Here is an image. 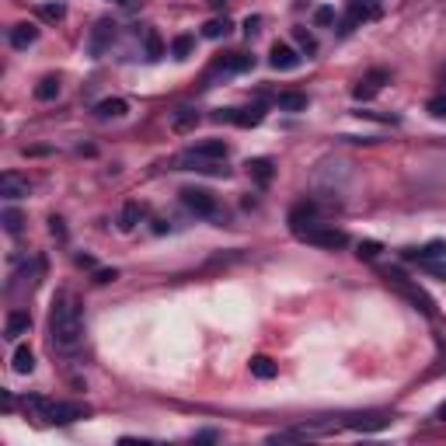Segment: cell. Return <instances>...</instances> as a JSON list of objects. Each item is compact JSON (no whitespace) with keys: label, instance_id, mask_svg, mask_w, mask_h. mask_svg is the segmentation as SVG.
<instances>
[{"label":"cell","instance_id":"1","mask_svg":"<svg viewBox=\"0 0 446 446\" xmlns=\"http://www.w3.org/2000/svg\"><path fill=\"white\" fill-rule=\"evenodd\" d=\"M49 342L56 352H74L84 342V314L70 293H60L49 311Z\"/></svg>","mask_w":446,"mask_h":446},{"label":"cell","instance_id":"2","mask_svg":"<svg viewBox=\"0 0 446 446\" xmlns=\"http://www.w3.org/2000/svg\"><path fill=\"white\" fill-rule=\"evenodd\" d=\"M25 411H35L49 425H70L88 415V408L77 401H49V397H25Z\"/></svg>","mask_w":446,"mask_h":446},{"label":"cell","instance_id":"3","mask_svg":"<svg viewBox=\"0 0 446 446\" xmlns=\"http://www.w3.org/2000/svg\"><path fill=\"white\" fill-rule=\"evenodd\" d=\"M387 283H390L397 293H404V297H408V300H411V304H415L422 314H432V300H429V297H425V293H422L415 283H408V279H404L397 269H390V272H387Z\"/></svg>","mask_w":446,"mask_h":446},{"label":"cell","instance_id":"4","mask_svg":"<svg viewBox=\"0 0 446 446\" xmlns=\"http://www.w3.org/2000/svg\"><path fill=\"white\" fill-rule=\"evenodd\" d=\"M290 227H293L297 238H304L307 231H314L317 227V206L314 202H297L290 209Z\"/></svg>","mask_w":446,"mask_h":446},{"label":"cell","instance_id":"5","mask_svg":"<svg viewBox=\"0 0 446 446\" xmlns=\"http://www.w3.org/2000/svg\"><path fill=\"white\" fill-rule=\"evenodd\" d=\"M265 119V112L255 105V108H223V112H216V122H234V126H241V129H251V126H258Z\"/></svg>","mask_w":446,"mask_h":446},{"label":"cell","instance_id":"6","mask_svg":"<svg viewBox=\"0 0 446 446\" xmlns=\"http://www.w3.org/2000/svg\"><path fill=\"white\" fill-rule=\"evenodd\" d=\"M304 241H311L317 248H345L349 245V234L345 231H335V227H321V223H317L314 231L304 234Z\"/></svg>","mask_w":446,"mask_h":446},{"label":"cell","instance_id":"7","mask_svg":"<svg viewBox=\"0 0 446 446\" xmlns=\"http://www.w3.org/2000/svg\"><path fill=\"white\" fill-rule=\"evenodd\" d=\"M181 202H185L195 216H213V213H216V199H213V192H206V188H185V192H181Z\"/></svg>","mask_w":446,"mask_h":446},{"label":"cell","instance_id":"8","mask_svg":"<svg viewBox=\"0 0 446 446\" xmlns=\"http://www.w3.org/2000/svg\"><path fill=\"white\" fill-rule=\"evenodd\" d=\"M28 192H32V185H28L25 174H18V171H4V174H0V195H4V199H25Z\"/></svg>","mask_w":446,"mask_h":446},{"label":"cell","instance_id":"9","mask_svg":"<svg viewBox=\"0 0 446 446\" xmlns=\"http://www.w3.org/2000/svg\"><path fill=\"white\" fill-rule=\"evenodd\" d=\"M345 425L356 429V432H380V429L390 425V418H387L383 411H370V415H352V418H345Z\"/></svg>","mask_w":446,"mask_h":446},{"label":"cell","instance_id":"10","mask_svg":"<svg viewBox=\"0 0 446 446\" xmlns=\"http://www.w3.org/2000/svg\"><path fill=\"white\" fill-rule=\"evenodd\" d=\"M373 18H377V8L363 4V0H352L349 11H345V22H342V32H352V28H359L363 22H373Z\"/></svg>","mask_w":446,"mask_h":446},{"label":"cell","instance_id":"11","mask_svg":"<svg viewBox=\"0 0 446 446\" xmlns=\"http://www.w3.org/2000/svg\"><path fill=\"white\" fill-rule=\"evenodd\" d=\"M185 171H202V174H223V178H227V167H223L220 160H209V157H199V154H185L181 160H178Z\"/></svg>","mask_w":446,"mask_h":446},{"label":"cell","instance_id":"12","mask_svg":"<svg viewBox=\"0 0 446 446\" xmlns=\"http://www.w3.org/2000/svg\"><path fill=\"white\" fill-rule=\"evenodd\" d=\"M387 81H390V74H387V70H370V74H366V77H363L356 88H352V94L366 101V98H373V94H377V91L387 84Z\"/></svg>","mask_w":446,"mask_h":446},{"label":"cell","instance_id":"13","mask_svg":"<svg viewBox=\"0 0 446 446\" xmlns=\"http://www.w3.org/2000/svg\"><path fill=\"white\" fill-rule=\"evenodd\" d=\"M255 67V56H245V53H231V56H223L216 60L213 70H223V74H241V70H251Z\"/></svg>","mask_w":446,"mask_h":446},{"label":"cell","instance_id":"14","mask_svg":"<svg viewBox=\"0 0 446 446\" xmlns=\"http://www.w3.org/2000/svg\"><path fill=\"white\" fill-rule=\"evenodd\" d=\"M269 63H272L276 70H293V67L300 63V56H297V49H290V46L276 42V46H272V53H269Z\"/></svg>","mask_w":446,"mask_h":446},{"label":"cell","instance_id":"15","mask_svg":"<svg viewBox=\"0 0 446 446\" xmlns=\"http://www.w3.org/2000/svg\"><path fill=\"white\" fill-rule=\"evenodd\" d=\"M8 338H22V335H28L32 331V317L25 314V311H15V314H8Z\"/></svg>","mask_w":446,"mask_h":446},{"label":"cell","instance_id":"16","mask_svg":"<svg viewBox=\"0 0 446 446\" xmlns=\"http://www.w3.org/2000/svg\"><path fill=\"white\" fill-rule=\"evenodd\" d=\"M404 258H418V262H432V258H446V241H429L425 248H411L404 251Z\"/></svg>","mask_w":446,"mask_h":446},{"label":"cell","instance_id":"17","mask_svg":"<svg viewBox=\"0 0 446 446\" xmlns=\"http://www.w3.org/2000/svg\"><path fill=\"white\" fill-rule=\"evenodd\" d=\"M35 39H39V28L35 25H15L11 28V46L15 49H28Z\"/></svg>","mask_w":446,"mask_h":446},{"label":"cell","instance_id":"18","mask_svg":"<svg viewBox=\"0 0 446 446\" xmlns=\"http://www.w3.org/2000/svg\"><path fill=\"white\" fill-rule=\"evenodd\" d=\"M248 174H251L258 185H269V181H272V160H269V157H255V160H248Z\"/></svg>","mask_w":446,"mask_h":446},{"label":"cell","instance_id":"19","mask_svg":"<svg viewBox=\"0 0 446 446\" xmlns=\"http://www.w3.org/2000/svg\"><path fill=\"white\" fill-rule=\"evenodd\" d=\"M11 366H15V373H22V377H25V373H32V370H35V356H32V349H28V345H18V349H15Z\"/></svg>","mask_w":446,"mask_h":446},{"label":"cell","instance_id":"20","mask_svg":"<svg viewBox=\"0 0 446 446\" xmlns=\"http://www.w3.org/2000/svg\"><path fill=\"white\" fill-rule=\"evenodd\" d=\"M115 39V25L112 22H98L94 28V39H91V53H105V42Z\"/></svg>","mask_w":446,"mask_h":446},{"label":"cell","instance_id":"21","mask_svg":"<svg viewBox=\"0 0 446 446\" xmlns=\"http://www.w3.org/2000/svg\"><path fill=\"white\" fill-rule=\"evenodd\" d=\"M279 373V366L269 359V356H255L251 359V377H258V380H272Z\"/></svg>","mask_w":446,"mask_h":446},{"label":"cell","instance_id":"22","mask_svg":"<svg viewBox=\"0 0 446 446\" xmlns=\"http://www.w3.org/2000/svg\"><path fill=\"white\" fill-rule=\"evenodd\" d=\"M192 154L209 157V160H223V157H227V143H223V140H209V143H199Z\"/></svg>","mask_w":446,"mask_h":446},{"label":"cell","instance_id":"23","mask_svg":"<svg viewBox=\"0 0 446 446\" xmlns=\"http://www.w3.org/2000/svg\"><path fill=\"white\" fill-rule=\"evenodd\" d=\"M126 108H129V105H126L122 98H105V101H98L94 112H98L101 119H115V115H126Z\"/></svg>","mask_w":446,"mask_h":446},{"label":"cell","instance_id":"24","mask_svg":"<svg viewBox=\"0 0 446 446\" xmlns=\"http://www.w3.org/2000/svg\"><path fill=\"white\" fill-rule=\"evenodd\" d=\"M276 101H279L283 112H304V108H307V94H297V91H286V94H279Z\"/></svg>","mask_w":446,"mask_h":446},{"label":"cell","instance_id":"25","mask_svg":"<svg viewBox=\"0 0 446 446\" xmlns=\"http://www.w3.org/2000/svg\"><path fill=\"white\" fill-rule=\"evenodd\" d=\"M227 32H231V22H227V18H213V22L202 25V35H206V39H223Z\"/></svg>","mask_w":446,"mask_h":446},{"label":"cell","instance_id":"26","mask_svg":"<svg viewBox=\"0 0 446 446\" xmlns=\"http://www.w3.org/2000/svg\"><path fill=\"white\" fill-rule=\"evenodd\" d=\"M56 94H60V81H56V77H42L39 88H35V98H39V101H53Z\"/></svg>","mask_w":446,"mask_h":446},{"label":"cell","instance_id":"27","mask_svg":"<svg viewBox=\"0 0 446 446\" xmlns=\"http://www.w3.org/2000/svg\"><path fill=\"white\" fill-rule=\"evenodd\" d=\"M143 42H147V60H160V56H164V42H160V35H157L154 28H147Z\"/></svg>","mask_w":446,"mask_h":446},{"label":"cell","instance_id":"28","mask_svg":"<svg viewBox=\"0 0 446 446\" xmlns=\"http://www.w3.org/2000/svg\"><path fill=\"white\" fill-rule=\"evenodd\" d=\"M136 220H140V206H136V202H126V206H122V216H119V227H122V231H133Z\"/></svg>","mask_w":446,"mask_h":446},{"label":"cell","instance_id":"29","mask_svg":"<svg viewBox=\"0 0 446 446\" xmlns=\"http://www.w3.org/2000/svg\"><path fill=\"white\" fill-rule=\"evenodd\" d=\"M195 122H199V115L192 108H181L174 115V133H188V129H195Z\"/></svg>","mask_w":446,"mask_h":446},{"label":"cell","instance_id":"30","mask_svg":"<svg viewBox=\"0 0 446 446\" xmlns=\"http://www.w3.org/2000/svg\"><path fill=\"white\" fill-rule=\"evenodd\" d=\"M0 220H4V231H8V234H22V223H25V220H22L18 209H4V216H0Z\"/></svg>","mask_w":446,"mask_h":446},{"label":"cell","instance_id":"31","mask_svg":"<svg viewBox=\"0 0 446 446\" xmlns=\"http://www.w3.org/2000/svg\"><path fill=\"white\" fill-rule=\"evenodd\" d=\"M425 112H429L432 119H446V94H436V98H429Z\"/></svg>","mask_w":446,"mask_h":446},{"label":"cell","instance_id":"32","mask_svg":"<svg viewBox=\"0 0 446 446\" xmlns=\"http://www.w3.org/2000/svg\"><path fill=\"white\" fill-rule=\"evenodd\" d=\"M171 53H174V60H185V56L192 53V39H188V35H178L174 46H171Z\"/></svg>","mask_w":446,"mask_h":446},{"label":"cell","instance_id":"33","mask_svg":"<svg viewBox=\"0 0 446 446\" xmlns=\"http://www.w3.org/2000/svg\"><path fill=\"white\" fill-rule=\"evenodd\" d=\"M356 255H359V258H363V262H373V258H377V255H380V245H377V241H363V245H359V251H356Z\"/></svg>","mask_w":446,"mask_h":446},{"label":"cell","instance_id":"34","mask_svg":"<svg viewBox=\"0 0 446 446\" xmlns=\"http://www.w3.org/2000/svg\"><path fill=\"white\" fill-rule=\"evenodd\" d=\"M314 25H321V28L335 25V11H331V8H317V11H314Z\"/></svg>","mask_w":446,"mask_h":446},{"label":"cell","instance_id":"35","mask_svg":"<svg viewBox=\"0 0 446 446\" xmlns=\"http://www.w3.org/2000/svg\"><path fill=\"white\" fill-rule=\"evenodd\" d=\"M293 35H297V42H300V49H307V53H314V49H317V42H314V35H311L307 28H297Z\"/></svg>","mask_w":446,"mask_h":446},{"label":"cell","instance_id":"36","mask_svg":"<svg viewBox=\"0 0 446 446\" xmlns=\"http://www.w3.org/2000/svg\"><path fill=\"white\" fill-rule=\"evenodd\" d=\"M422 265H425V272H429V276L446 279V262H436V258H432V262H422Z\"/></svg>","mask_w":446,"mask_h":446},{"label":"cell","instance_id":"37","mask_svg":"<svg viewBox=\"0 0 446 446\" xmlns=\"http://www.w3.org/2000/svg\"><path fill=\"white\" fill-rule=\"evenodd\" d=\"M42 15H46V18H53V22H60V18L67 15V8H63V4H46V8H42Z\"/></svg>","mask_w":446,"mask_h":446},{"label":"cell","instance_id":"38","mask_svg":"<svg viewBox=\"0 0 446 446\" xmlns=\"http://www.w3.org/2000/svg\"><path fill=\"white\" fill-rule=\"evenodd\" d=\"M115 279H119L115 269H98V272H94V283H115Z\"/></svg>","mask_w":446,"mask_h":446},{"label":"cell","instance_id":"39","mask_svg":"<svg viewBox=\"0 0 446 446\" xmlns=\"http://www.w3.org/2000/svg\"><path fill=\"white\" fill-rule=\"evenodd\" d=\"M439 418H446V404H439Z\"/></svg>","mask_w":446,"mask_h":446},{"label":"cell","instance_id":"40","mask_svg":"<svg viewBox=\"0 0 446 446\" xmlns=\"http://www.w3.org/2000/svg\"><path fill=\"white\" fill-rule=\"evenodd\" d=\"M213 4H216V8H223V4H227V0H213Z\"/></svg>","mask_w":446,"mask_h":446},{"label":"cell","instance_id":"41","mask_svg":"<svg viewBox=\"0 0 446 446\" xmlns=\"http://www.w3.org/2000/svg\"><path fill=\"white\" fill-rule=\"evenodd\" d=\"M112 4H129V0H112Z\"/></svg>","mask_w":446,"mask_h":446}]
</instances>
